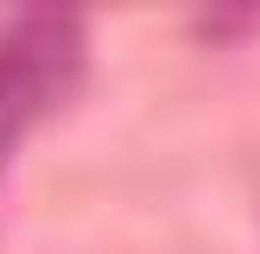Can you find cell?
I'll return each mask as SVG.
<instances>
[{"label":"cell","mask_w":260,"mask_h":254,"mask_svg":"<svg viewBox=\"0 0 260 254\" xmlns=\"http://www.w3.org/2000/svg\"><path fill=\"white\" fill-rule=\"evenodd\" d=\"M83 51L89 32L70 7H32L0 32V159L76 89Z\"/></svg>","instance_id":"6da1fadb"}]
</instances>
